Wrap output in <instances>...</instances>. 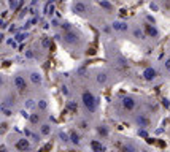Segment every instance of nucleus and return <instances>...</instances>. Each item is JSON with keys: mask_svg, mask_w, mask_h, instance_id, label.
<instances>
[{"mask_svg": "<svg viewBox=\"0 0 170 152\" xmlns=\"http://www.w3.org/2000/svg\"><path fill=\"white\" fill-rule=\"evenodd\" d=\"M83 101H84V105H86V108H88L89 111H94V109H95V98H94L92 94L84 92V94H83Z\"/></svg>", "mask_w": 170, "mask_h": 152, "instance_id": "1", "label": "nucleus"}, {"mask_svg": "<svg viewBox=\"0 0 170 152\" xmlns=\"http://www.w3.org/2000/svg\"><path fill=\"white\" fill-rule=\"evenodd\" d=\"M143 76H145V79H148V81H153L156 76H157V71L154 68H146L143 71Z\"/></svg>", "mask_w": 170, "mask_h": 152, "instance_id": "2", "label": "nucleus"}, {"mask_svg": "<svg viewBox=\"0 0 170 152\" xmlns=\"http://www.w3.org/2000/svg\"><path fill=\"white\" fill-rule=\"evenodd\" d=\"M123 105H124V108H126V109H134V108H135V101H134L132 98L126 97V98L123 100Z\"/></svg>", "mask_w": 170, "mask_h": 152, "instance_id": "3", "label": "nucleus"}, {"mask_svg": "<svg viewBox=\"0 0 170 152\" xmlns=\"http://www.w3.org/2000/svg\"><path fill=\"white\" fill-rule=\"evenodd\" d=\"M145 29H146V32H148L150 37H153V38L157 37V29L156 27H153V25H145Z\"/></svg>", "mask_w": 170, "mask_h": 152, "instance_id": "4", "label": "nucleus"}, {"mask_svg": "<svg viewBox=\"0 0 170 152\" xmlns=\"http://www.w3.org/2000/svg\"><path fill=\"white\" fill-rule=\"evenodd\" d=\"M114 29H118V30H126V25H124V24L116 22V24H114Z\"/></svg>", "mask_w": 170, "mask_h": 152, "instance_id": "5", "label": "nucleus"}, {"mask_svg": "<svg viewBox=\"0 0 170 152\" xmlns=\"http://www.w3.org/2000/svg\"><path fill=\"white\" fill-rule=\"evenodd\" d=\"M138 124L143 125V127H146V125H148V120L145 119V117H138Z\"/></svg>", "mask_w": 170, "mask_h": 152, "instance_id": "6", "label": "nucleus"}, {"mask_svg": "<svg viewBox=\"0 0 170 152\" xmlns=\"http://www.w3.org/2000/svg\"><path fill=\"white\" fill-rule=\"evenodd\" d=\"M92 147H94V149H97V150H104V146H102V144H99V143H95V141L92 143Z\"/></svg>", "mask_w": 170, "mask_h": 152, "instance_id": "7", "label": "nucleus"}, {"mask_svg": "<svg viewBox=\"0 0 170 152\" xmlns=\"http://www.w3.org/2000/svg\"><path fill=\"white\" fill-rule=\"evenodd\" d=\"M77 10L78 11H84V5H77Z\"/></svg>", "mask_w": 170, "mask_h": 152, "instance_id": "8", "label": "nucleus"}, {"mask_svg": "<svg viewBox=\"0 0 170 152\" xmlns=\"http://www.w3.org/2000/svg\"><path fill=\"white\" fill-rule=\"evenodd\" d=\"M165 68H167V70H168V71H170V59H168V60H167V62H165Z\"/></svg>", "mask_w": 170, "mask_h": 152, "instance_id": "9", "label": "nucleus"}, {"mask_svg": "<svg viewBox=\"0 0 170 152\" xmlns=\"http://www.w3.org/2000/svg\"><path fill=\"white\" fill-rule=\"evenodd\" d=\"M99 81H100V83L105 81V74H100V76H99Z\"/></svg>", "mask_w": 170, "mask_h": 152, "instance_id": "10", "label": "nucleus"}]
</instances>
